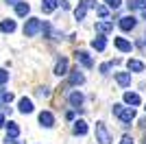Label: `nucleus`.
<instances>
[{
	"label": "nucleus",
	"instance_id": "38",
	"mask_svg": "<svg viewBox=\"0 0 146 144\" xmlns=\"http://www.w3.org/2000/svg\"><path fill=\"white\" fill-rule=\"evenodd\" d=\"M144 144H146V135H144Z\"/></svg>",
	"mask_w": 146,
	"mask_h": 144
},
{
	"label": "nucleus",
	"instance_id": "9",
	"mask_svg": "<svg viewBox=\"0 0 146 144\" xmlns=\"http://www.w3.org/2000/svg\"><path fill=\"white\" fill-rule=\"evenodd\" d=\"M55 74H57V77H63V74H68V59H66V57H61V59L57 61Z\"/></svg>",
	"mask_w": 146,
	"mask_h": 144
},
{
	"label": "nucleus",
	"instance_id": "20",
	"mask_svg": "<svg viewBox=\"0 0 146 144\" xmlns=\"http://www.w3.org/2000/svg\"><path fill=\"white\" fill-rule=\"evenodd\" d=\"M11 101H13V94L5 87H0V105H9Z\"/></svg>",
	"mask_w": 146,
	"mask_h": 144
},
{
	"label": "nucleus",
	"instance_id": "11",
	"mask_svg": "<svg viewBox=\"0 0 146 144\" xmlns=\"http://www.w3.org/2000/svg\"><path fill=\"white\" fill-rule=\"evenodd\" d=\"M18 109L20 111H22V114H31V111H33V101H31V98H20V105H18Z\"/></svg>",
	"mask_w": 146,
	"mask_h": 144
},
{
	"label": "nucleus",
	"instance_id": "7",
	"mask_svg": "<svg viewBox=\"0 0 146 144\" xmlns=\"http://www.w3.org/2000/svg\"><path fill=\"white\" fill-rule=\"evenodd\" d=\"M39 122H42V127L50 129V127L55 125V116L50 114V111H42V114H39Z\"/></svg>",
	"mask_w": 146,
	"mask_h": 144
},
{
	"label": "nucleus",
	"instance_id": "25",
	"mask_svg": "<svg viewBox=\"0 0 146 144\" xmlns=\"http://www.w3.org/2000/svg\"><path fill=\"white\" fill-rule=\"evenodd\" d=\"M42 33H44V37H50L52 29H50V24H48V22H42Z\"/></svg>",
	"mask_w": 146,
	"mask_h": 144
},
{
	"label": "nucleus",
	"instance_id": "1",
	"mask_svg": "<svg viewBox=\"0 0 146 144\" xmlns=\"http://www.w3.org/2000/svg\"><path fill=\"white\" fill-rule=\"evenodd\" d=\"M113 116H118V118L124 122V125H131L133 122V118H135V109L133 107H122V105H113Z\"/></svg>",
	"mask_w": 146,
	"mask_h": 144
},
{
	"label": "nucleus",
	"instance_id": "2",
	"mask_svg": "<svg viewBox=\"0 0 146 144\" xmlns=\"http://www.w3.org/2000/svg\"><path fill=\"white\" fill-rule=\"evenodd\" d=\"M96 142L98 144H111V133L105 122H96Z\"/></svg>",
	"mask_w": 146,
	"mask_h": 144
},
{
	"label": "nucleus",
	"instance_id": "4",
	"mask_svg": "<svg viewBox=\"0 0 146 144\" xmlns=\"http://www.w3.org/2000/svg\"><path fill=\"white\" fill-rule=\"evenodd\" d=\"M74 57H76V61H79L81 66H85V68H92V66H94L92 57L85 53V50H76V53H74Z\"/></svg>",
	"mask_w": 146,
	"mask_h": 144
},
{
	"label": "nucleus",
	"instance_id": "3",
	"mask_svg": "<svg viewBox=\"0 0 146 144\" xmlns=\"http://www.w3.org/2000/svg\"><path fill=\"white\" fill-rule=\"evenodd\" d=\"M39 31H42V20H37V18L26 20V24H24V35L26 37H35Z\"/></svg>",
	"mask_w": 146,
	"mask_h": 144
},
{
	"label": "nucleus",
	"instance_id": "8",
	"mask_svg": "<svg viewBox=\"0 0 146 144\" xmlns=\"http://www.w3.org/2000/svg\"><path fill=\"white\" fill-rule=\"evenodd\" d=\"M113 44H116V48L118 50H122V53H131V42H127V39H124V37H116V39H113Z\"/></svg>",
	"mask_w": 146,
	"mask_h": 144
},
{
	"label": "nucleus",
	"instance_id": "13",
	"mask_svg": "<svg viewBox=\"0 0 146 144\" xmlns=\"http://www.w3.org/2000/svg\"><path fill=\"white\" fill-rule=\"evenodd\" d=\"M72 131H74V135H85L87 133V122L85 120H76L74 127H72Z\"/></svg>",
	"mask_w": 146,
	"mask_h": 144
},
{
	"label": "nucleus",
	"instance_id": "35",
	"mask_svg": "<svg viewBox=\"0 0 146 144\" xmlns=\"http://www.w3.org/2000/svg\"><path fill=\"white\" fill-rule=\"evenodd\" d=\"M140 46H146V35H142V39H140Z\"/></svg>",
	"mask_w": 146,
	"mask_h": 144
},
{
	"label": "nucleus",
	"instance_id": "5",
	"mask_svg": "<svg viewBox=\"0 0 146 144\" xmlns=\"http://www.w3.org/2000/svg\"><path fill=\"white\" fill-rule=\"evenodd\" d=\"M135 24H137V20H135L133 15H124V18H120V29L127 31V33L135 29Z\"/></svg>",
	"mask_w": 146,
	"mask_h": 144
},
{
	"label": "nucleus",
	"instance_id": "37",
	"mask_svg": "<svg viewBox=\"0 0 146 144\" xmlns=\"http://www.w3.org/2000/svg\"><path fill=\"white\" fill-rule=\"evenodd\" d=\"M142 18H144V20H146V11H144V13H142Z\"/></svg>",
	"mask_w": 146,
	"mask_h": 144
},
{
	"label": "nucleus",
	"instance_id": "21",
	"mask_svg": "<svg viewBox=\"0 0 146 144\" xmlns=\"http://www.w3.org/2000/svg\"><path fill=\"white\" fill-rule=\"evenodd\" d=\"M0 31H2V33H13V31H15V22H13V20H2V22H0Z\"/></svg>",
	"mask_w": 146,
	"mask_h": 144
},
{
	"label": "nucleus",
	"instance_id": "36",
	"mask_svg": "<svg viewBox=\"0 0 146 144\" xmlns=\"http://www.w3.org/2000/svg\"><path fill=\"white\" fill-rule=\"evenodd\" d=\"M0 127H5V116L0 114Z\"/></svg>",
	"mask_w": 146,
	"mask_h": 144
},
{
	"label": "nucleus",
	"instance_id": "23",
	"mask_svg": "<svg viewBox=\"0 0 146 144\" xmlns=\"http://www.w3.org/2000/svg\"><path fill=\"white\" fill-rule=\"evenodd\" d=\"M105 46H107V39H105V37H94V39H92V48L105 50Z\"/></svg>",
	"mask_w": 146,
	"mask_h": 144
},
{
	"label": "nucleus",
	"instance_id": "15",
	"mask_svg": "<svg viewBox=\"0 0 146 144\" xmlns=\"http://www.w3.org/2000/svg\"><path fill=\"white\" fill-rule=\"evenodd\" d=\"M70 105H72L74 109H81V105H83V94H81V92H72V94H70Z\"/></svg>",
	"mask_w": 146,
	"mask_h": 144
},
{
	"label": "nucleus",
	"instance_id": "18",
	"mask_svg": "<svg viewBox=\"0 0 146 144\" xmlns=\"http://www.w3.org/2000/svg\"><path fill=\"white\" fill-rule=\"evenodd\" d=\"M127 68L131 72H144V63L142 61H137V59H129L127 61Z\"/></svg>",
	"mask_w": 146,
	"mask_h": 144
},
{
	"label": "nucleus",
	"instance_id": "29",
	"mask_svg": "<svg viewBox=\"0 0 146 144\" xmlns=\"http://www.w3.org/2000/svg\"><path fill=\"white\" fill-rule=\"evenodd\" d=\"M120 144H133V138H131V135H122Z\"/></svg>",
	"mask_w": 146,
	"mask_h": 144
},
{
	"label": "nucleus",
	"instance_id": "24",
	"mask_svg": "<svg viewBox=\"0 0 146 144\" xmlns=\"http://www.w3.org/2000/svg\"><path fill=\"white\" fill-rule=\"evenodd\" d=\"M96 13H98V15H100V18H107V15H109V9H107V7H103V5H100V7H96Z\"/></svg>",
	"mask_w": 146,
	"mask_h": 144
},
{
	"label": "nucleus",
	"instance_id": "16",
	"mask_svg": "<svg viewBox=\"0 0 146 144\" xmlns=\"http://www.w3.org/2000/svg\"><path fill=\"white\" fill-rule=\"evenodd\" d=\"M85 13H87V0H81L79 7L74 9V15H76V20H83V18H85Z\"/></svg>",
	"mask_w": 146,
	"mask_h": 144
},
{
	"label": "nucleus",
	"instance_id": "30",
	"mask_svg": "<svg viewBox=\"0 0 146 144\" xmlns=\"http://www.w3.org/2000/svg\"><path fill=\"white\" fill-rule=\"evenodd\" d=\"M135 7H137V9H144V11H146V0H135Z\"/></svg>",
	"mask_w": 146,
	"mask_h": 144
},
{
	"label": "nucleus",
	"instance_id": "33",
	"mask_svg": "<svg viewBox=\"0 0 146 144\" xmlns=\"http://www.w3.org/2000/svg\"><path fill=\"white\" fill-rule=\"evenodd\" d=\"M5 2H7V5H18L20 0H5Z\"/></svg>",
	"mask_w": 146,
	"mask_h": 144
},
{
	"label": "nucleus",
	"instance_id": "17",
	"mask_svg": "<svg viewBox=\"0 0 146 144\" xmlns=\"http://www.w3.org/2000/svg\"><path fill=\"white\" fill-rule=\"evenodd\" d=\"M20 135V127H18V122H9V125H7V138H18Z\"/></svg>",
	"mask_w": 146,
	"mask_h": 144
},
{
	"label": "nucleus",
	"instance_id": "6",
	"mask_svg": "<svg viewBox=\"0 0 146 144\" xmlns=\"http://www.w3.org/2000/svg\"><path fill=\"white\" fill-rule=\"evenodd\" d=\"M68 72H70V85L85 83V77H83V72H79V68H76V70H68Z\"/></svg>",
	"mask_w": 146,
	"mask_h": 144
},
{
	"label": "nucleus",
	"instance_id": "28",
	"mask_svg": "<svg viewBox=\"0 0 146 144\" xmlns=\"http://www.w3.org/2000/svg\"><path fill=\"white\" fill-rule=\"evenodd\" d=\"M7 81H9V72H7V70H0V85H5Z\"/></svg>",
	"mask_w": 146,
	"mask_h": 144
},
{
	"label": "nucleus",
	"instance_id": "19",
	"mask_svg": "<svg viewBox=\"0 0 146 144\" xmlns=\"http://www.w3.org/2000/svg\"><path fill=\"white\" fill-rule=\"evenodd\" d=\"M124 103L131 105V107H137V105H140V96L133 94V92H127V94H124Z\"/></svg>",
	"mask_w": 146,
	"mask_h": 144
},
{
	"label": "nucleus",
	"instance_id": "31",
	"mask_svg": "<svg viewBox=\"0 0 146 144\" xmlns=\"http://www.w3.org/2000/svg\"><path fill=\"white\" fill-rule=\"evenodd\" d=\"M109 68H111V63H103V66H100V72H103V74H107V72H109Z\"/></svg>",
	"mask_w": 146,
	"mask_h": 144
},
{
	"label": "nucleus",
	"instance_id": "34",
	"mask_svg": "<svg viewBox=\"0 0 146 144\" xmlns=\"http://www.w3.org/2000/svg\"><path fill=\"white\" fill-rule=\"evenodd\" d=\"M140 127H142V129H146V118H142V120H140Z\"/></svg>",
	"mask_w": 146,
	"mask_h": 144
},
{
	"label": "nucleus",
	"instance_id": "27",
	"mask_svg": "<svg viewBox=\"0 0 146 144\" xmlns=\"http://www.w3.org/2000/svg\"><path fill=\"white\" fill-rule=\"evenodd\" d=\"M37 96H39V98H48L50 90H48V87H39V90H37Z\"/></svg>",
	"mask_w": 146,
	"mask_h": 144
},
{
	"label": "nucleus",
	"instance_id": "22",
	"mask_svg": "<svg viewBox=\"0 0 146 144\" xmlns=\"http://www.w3.org/2000/svg\"><path fill=\"white\" fill-rule=\"evenodd\" d=\"M96 31L98 33H109V31H113V22H96Z\"/></svg>",
	"mask_w": 146,
	"mask_h": 144
},
{
	"label": "nucleus",
	"instance_id": "10",
	"mask_svg": "<svg viewBox=\"0 0 146 144\" xmlns=\"http://www.w3.org/2000/svg\"><path fill=\"white\" fill-rule=\"evenodd\" d=\"M116 81L122 87H129L131 85V72H116Z\"/></svg>",
	"mask_w": 146,
	"mask_h": 144
},
{
	"label": "nucleus",
	"instance_id": "32",
	"mask_svg": "<svg viewBox=\"0 0 146 144\" xmlns=\"http://www.w3.org/2000/svg\"><path fill=\"white\" fill-rule=\"evenodd\" d=\"M5 144H22V142H18V138L13 140V138H5Z\"/></svg>",
	"mask_w": 146,
	"mask_h": 144
},
{
	"label": "nucleus",
	"instance_id": "26",
	"mask_svg": "<svg viewBox=\"0 0 146 144\" xmlns=\"http://www.w3.org/2000/svg\"><path fill=\"white\" fill-rule=\"evenodd\" d=\"M107 2V9H118L122 5V0H105Z\"/></svg>",
	"mask_w": 146,
	"mask_h": 144
},
{
	"label": "nucleus",
	"instance_id": "14",
	"mask_svg": "<svg viewBox=\"0 0 146 144\" xmlns=\"http://www.w3.org/2000/svg\"><path fill=\"white\" fill-rule=\"evenodd\" d=\"M59 7V0H42V11L44 13H52Z\"/></svg>",
	"mask_w": 146,
	"mask_h": 144
},
{
	"label": "nucleus",
	"instance_id": "12",
	"mask_svg": "<svg viewBox=\"0 0 146 144\" xmlns=\"http://www.w3.org/2000/svg\"><path fill=\"white\" fill-rule=\"evenodd\" d=\"M15 13H18L20 18H26V15L31 13V5H29V2H22V0H20L18 5H15Z\"/></svg>",
	"mask_w": 146,
	"mask_h": 144
}]
</instances>
